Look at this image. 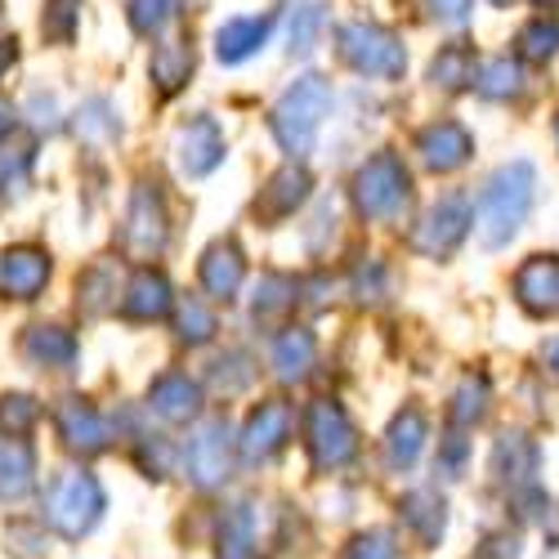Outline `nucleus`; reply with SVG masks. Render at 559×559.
Instances as JSON below:
<instances>
[{
    "label": "nucleus",
    "instance_id": "obj_32",
    "mask_svg": "<svg viewBox=\"0 0 559 559\" xmlns=\"http://www.w3.org/2000/svg\"><path fill=\"white\" fill-rule=\"evenodd\" d=\"M175 336H179L183 345H206V341L215 336V313H211V305L198 300V296H183V300L175 305Z\"/></svg>",
    "mask_w": 559,
    "mask_h": 559
},
{
    "label": "nucleus",
    "instance_id": "obj_21",
    "mask_svg": "<svg viewBox=\"0 0 559 559\" xmlns=\"http://www.w3.org/2000/svg\"><path fill=\"white\" fill-rule=\"evenodd\" d=\"M273 32V14H260V19H228L219 32H215V59L219 63H247L251 55L264 50V40Z\"/></svg>",
    "mask_w": 559,
    "mask_h": 559
},
{
    "label": "nucleus",
    "instance_id": "obj_29",
    "mask_svg": "<svg viewBox=\"0 0 559 559\" xmlns=\"http://www.w3.org/2000/svg\"><path fill=\"white\" fill-rule=\"evenodd\" d=\"M475 90H479L484 99H515L520 90H524V68H520V59H510V55L488 59L484 72H479V81H475Z\"/></svg>",
    "mask_w": 559,
    "mask_h": 559
},
{
    "label": "nucleus",
    "instance_id": "obj_1",
    "mask_svg": "<svg viewBox=\"0 0 559 559\" xmlns=\"http://www.w3.org/2000/svg\"><path fill=\"white\" fill-rule=\"evenodd\" d=\"M537 198V170L533 162H510L501 170H492V179L479 193V242L488 251L506 247L515 233L524 228L528 211Z\"/></svg>",
    "mask_w": 559,
    "mask_h": 559
},
{
    "label": "nucleus",
    "instance_id": "obj_14",
    "mask_svg": "<svg viewBox=\"0 0 559 559\" xmlns=\"http://www.w3.org/2000/svg\"><path fill=\"white\" fill-rule=\"evenodd\" d=\"M515 300L533 318H559V255H533L520 264Z\"/></svg>",
    "mask_w": 559,
    "mask_h": 559
},
{
    "label": "nucleus",
    "instance_id": "obj_44",
    "mask_svg": "<svg viewBox=\"0 0 559 559\" xmlns=\"http://www.w3.org/2000/svg\"><path fill=\"white\" fill-rule=\"evenodd\" d=\"M32 537H36V528H27V524H14V528H10V542H32ZM14 555H19V559H40L45 550H40V546H14Z\"/></svg>",
    "mask_w": 559,
    "mask_h": 559
},
{
    "label": "nucleus",
    "instance_id": "obj_35",
    "mask_svg": "<svg viewBox=\"0 0 559 559\" xmlns=\"http://www.w3.org/2000/svg\"><path fill=\"white\" fill-rule=\"evenodd\" d=\"M76 296H81V309L85 313H104L108 305H117V277H112V269L108 264H95L90 273H81Z\"/></svg>",
    "mask_w": 559,
    "mask_h": 559
},
{
    "label": "nucleus",
    "instance_id": "obj_39",
    "mask_svg": "<svg viewBox=\"0 0 559 559\" xmlns=\"http://www.w3.org/2000/svg\"><path fill=\"white\" fill-rule=\"evenodd\" d=\"M36 421H40V403L36 399H27V394H5L0 399V435L5 439L27 435Z\"/></svg>",
    "mask_w": 559,
    "mask_h": 559
},
{
    "label": "nucleus",
    "instance_id": "obj_22",
    "mask_svg": "<svg viewBox=\"0 0 559 559\" xmlns=\"http://www.w3.org/2000/svg\"><path fill=\"white\" fill-rule=\"evenodd\" d=\"M242 277H247V260H242L238 242L206 247V255H202V287H206V296L233 300V296L242 292Z\"/></svg>",
    "mask_w": 559,
    "mask_h": 559
},
{
    "label": "nucleus",
    "instance_id": "obj_50",
    "mask_svg": "<svg viewBox=\"0 0 559 559\" xmlns=\"http://www.w3.org/2000/svg\"><path fill=\"white\" fill-rule=\"evenodd\" d=\"M555 139H559V117H555Z\"/></svg>",
    "mask_w": 559,
    "mask_h": 559
},
{
    "label": "nucleus",
    "instance_id": "obj_43",
    "mask_svg": "<svg viewBox=\"0 0 559 559\" xmlns=\"http://www.w3.org/2000/svg\"><path fill=\"white\" fill-rule=\"evenodd\" d=\"M430 5H435V14L443 23H465V19H471V10H475V0H430Z\"/></svg>",
    "mask_w": 559,
    "mask_h": 559
},
{
    "label": "nucleus",
    "instance_id": "obj_27",
    "mask_svg": "<svg viewBox=\"0 0 559 559\" xmlns=\"http://www.w3.org/2000/svg\"><path fill=\"white\" fill-rule=\"evenodd\" d=\"M430 81L443 85V90H465V85H475V81H479V55H475L465 40L443 45V50L435 55V63H430Z\"/></svg>",
    "mask_w": 559,
    "mask_h": 559
},
{
    "label": "nucleus",
    "instance_id": "obj_7",
    "mask_svg": "<svg viewBox=\"0 0 559 559\" xmlns=\"http://www.w3.org/2000/svg\"><path fill=\"white\" fill-rule=\"evenodd\" d=\"M471 224H475L471 198H465V193H448V198H439V202L421 215V224L412 228V251H416V255H430V260H448V255L465 242Z\"/></svg>",
    "mask_w": 559,
    "mask_h": 559
},
{
    "label": "nucleus",
    "instance_id": "obj_5",
    "mask_svg": "<svg viewBox=\"0 0 559 559\" xmlns=\"http://www.w3.org/2000/svg\"><path fill=\"white\" fill-rule=\"evenodd\" d=\"M412 198V175L394 153L367 157L354 175V206L362 219H394Z\"/></svg>",
    "mask_w": 559,
    "mask_h": 559
},
{
    "label": "nucleus",
    "instance_id": "obj_46",
    "mask_svg": "<svg viewBox=\"0 0 559 559\" xmlns=\"http://www.w3.org/2000/svg\"><path fill=\"white\" fill-rule=\"evenodd\" d=\"M14 59H19V45H14V36H10V40H0V76H5V72L14 68Z\"/></svg>",
    "mask_w": 559,
    "mask_h": 559
},
{
    "label": "nucleus",
    "instance_id": "obj_24",
    "mask_svg": "<svg viewBox=\"0 0 559 559\" xmlns=\"http://www.w3.org/2000/svg\"><path fill=\"white\" fill-rule=\"evenodd\" d=\"M148 76H153V85L162 90V95L183 90V85H189V76H193V45L183 36L162 40L153 50V59H148Z\"/></svg>",
    "mask_w": 559,
    "mask_h": 559
},
{
    "label": "nucleus",
    "instance_id": "obj_28",
    "mask_svg": "<svg viewBox=\"0 0 559 559\" xmlns=\"http://www.w3.org/2000/svg\"><path fill=\"white\" fill-rule=\"evenodd\" d=\"M313 354H318L313 332H305V328H287L283 336H277V345H273V367H277V377H283V381H300L305 371L313 367Z\"/></svg>",
    "mask_w": 559,
    "mask_h": 559
},
{
    "label": "nucleus",
    "instance_id": "obj_37",
    "mask_svg": "<svg viewBox=\"0 0 559 559\" xmlns=\"http://www.w3.org/2000/svg\"><path fill=\"white\" fill-rule=\"evenodd\" d=\"M484 412H488V381L484 377H465L452 394V421L456 426H475L484 421Z\"/></svg>",
    "mask_w": 559,
    "mask_h": 559
},
{
    "label": "nucleus",
    "instance_id": "obj_31",
    "mask_svg": "<svg viewBox=\"0 0 559 559\" xmlns=\"http://www.w3.org/2000/svg\"><path fill=\"white\" fill-rule=\"evenodd\" d=\"M292 309H296V283H292V277H283V273L260 277V287H255V305H251L255 322H277V318L292 313Z\"/></svg>",
    "mask_w": 559,
    "mask_h": 559
},
{
    "label": "nucleus",
    "instance_id": "obj_45",
    "mask_svg": "<svg viewBox=\"0 0 559 559\" xmlns=\"http://www.w3.org/2000/svg\"><path fill=\"white\" fill-rule=\"evenodd\" d=\"M443 465H448L452 475L465 465V439H461V435H448V443H443Z\"/></svg>",
    "mask_w": 559,
    "mask_h": 559
},
{
    "label": "nucleus",
    "instance_id": "obj_2",
    "mask_svg": "<svg viewBox=\"0 0 559 559\" xmlns=\"http://www.w3.org/2000/svg\"><path fill=\"white\" fill-rule=\"evenodd\" d=\"M328 108H332V85L322 81V76L309 72L296 85H287L283 99L273 104V117H269L273 139L283 144V153L305 157L313 148L318 130H322V117H328Z\"/></svg>",
    "mask_w": 559,
    "mask_h": 559
},
{
    "label": "nucleus",
    "instance_id": "obj_4",
    "mask_svg": "<svg viewBox=\"0 0 559 559\" xmlns=\"http://www.w3.org/2000/svg\"><path fill=\"white\" fill-rule=\"evenodd\" d=\"M336 45H341V59L358 72V76H371V81H399L403 68H407V50L403 40L381 27V23H367V19H354L336 32Z\"/></svg>",
    "mask_w": 559,
    "mask_h": 559
},
{
    "label": "nucleus",
    "instance_id": "obj_41",
    "mask_svg": "<svg viewBox=\"0 0 559 559\" xmlns=\"http://www.w3.org/2000/svg\"><path fill=\"white\" fill-rule=\"evenodd\" d=\"M345 559H399V546H394V537L385 528H377V533L354 537L349 550H345Z\"/></svg>",
    "mask_w": 559,
    "mask_h": 559
},
{
    "label": "nucleus",
    "instance_id": "obj_3",
    "mask_svg": "<svg viewBox=\"0 0 559 559\" xmlns=\"http://www.w3.org/2000/svg\"><path fill=\"white\" fill-rule=\"evenodd\" d=\"M104 510H108L104 484L90 471H68L50 484V497H45V524L68 542H81L85 533H95Z\"/></svg>",
    "mask_w": 559,
    "mask_h": 559
},
{
    "label": "nucleus",
    "instance_id": "obj_18",
    "mask_svg": "<svg viewBox=\"0 0 559 559\" xmlns=\"http://www.w3.org/2000/svg\"><path fill=\"white\" fill-rule=\"evenodd\" d=\"M148 407L162 416V421L183 426L202 412V390L193 377H183V371H162V377L148 385Z\"/></svg>",
    "mask_w": 559,
    "mask_h": 559
},
{
    "label": "nucleus",
    "instance_id": "obj_48",
    "mask_svg": "<svg viewBox=\"0 0 559 559\" xmlns=\"http://www.w3.org/2000/svg\"><path fill=\"white\" fill-rule=\"evenodd\" d=\"M546 362H550V371L559 377V341H550V349H546Z\"/></svg>",
    "mask_w": 559,
    "mask_h": 559
},
{
    "label": "nucleus",
    "instance_id": "obj_9",
    "mask_svg": "<svg viewBox=\"0 0 559 559\" xmlns=\"http://www.w3.org/2000/svg\"><path fill=\"white\" fill-rule=\"evenodd\" d=\"M228 153V139L219 130L215 117H193V121H183L179 134H175V162H179V175H189V179H206Z\"/></svg>",
    "mask_w": 559,
    "mask_h": 559
},
{
    "label": "nucleus",
    "instance_id": "obj_19",
    "mask_svg": "<svg viewBox=\"0 0 559 559\" xmlns=\"http://www.w3.org/2000/svg\"><path fill=\"white\" fill-rule=\"evenodd\" d=\"M170 309H175V292H170V283H166V273H162V269H139V273L130 277L126 296H121V313H126L130 322H157V318H166Z\"/></svg>",
    "mask_w": 559,
    "mask_h": 559
},
{
    "label": "nucleus",
    "instance_id": "obj_51",
    "mask_svg": "<svg viewBox=\"0 0 559 559\" xmlns=\"http://www.w3.org/2000/svg\"><path fill=\"white\" fill-rule=\"evenodd\" d=\"M497 5H510V0H497Z\"/></svg>",
    "mask_w": 559,
    "mask_h": 559
},
{
    "label": "nucleus",
    "instance_id": "obj_34",
    "mask_svg": "<svg viewBox=\"0 0 559 559\" xmlns=\"http://www.w3.org/2000/svg\"><path fill=\"white\" fill-rule=\"evenodd\" d=\"M515 45H520L524 59H537V63H542V59H555V55H559V19H555V14H550V19L537 14L533 23L520 27V40H515Z\"/></svg>",
    "mask_w": 559,
    "mask_h": 559
},
{
    "label": "nucleus",
    "instance_id": "obj_38",
    "mask_svg": "<svg viewBox=\"0 0 559 559\" xmlns=\"http://www.w3.org/2000/svg\"><path fill=\"white\" fill-rule=\"evenodd\" d=\"M76 23H81V0H45V14H40L45 40L68 45L76 36Z\"/></svg>",
    "mask_w": 559,
    "mask_h": 559
},
{
    "label": "nucleus",
    "instance_id": "obj_16",
    "mask_svg": "<svg viewBox=\"0 0 559 559\" xmlns=\"http://www.w3.org/2000/svg\"><path fill=\"white\" fill-rule=\"evenodd\" d=\"M50 283V255L40 247H10L0 251V292L10 300H36Z\"/></svg>",
    "mask_w": 559,
    "mask_h": 559
},
{
    "label": "nucleus",
    "instance_id": "obj_6",
    "mask_svg": "<svg viewBox=\"0 0 559 559\" xmlns=\"http://www.w3.org/2000/svg\"><path fill=\"white\" fill-rule=\"evenodd\" d=\"M305 448L313 456L318 471H341L358 452V430L349 421V412L332 399H318L305 412Z\"/></svg>",
    "mask_w": 559,
    "mask_h": 559
},
{
    "label": "nucleus",
    "instance_id": "obj_8",
    "mask_svg": "<svg viewBox=\"0 0 559 559\" xmlns=\"http://www.w3.org/2000/svg\"><path fill=\"white\" fill-rule=\"evenodd\" d=\"M170 238V219H166V202L157 193V183H134L130 193V211H126V255L130 260H153L166 251Z\"/></svg>",
    "mask_w": 559,
    "mask_h": 559
},
{
    "label": "nucleus",
    "instance_id": "obj_17",
    "mask_svg": "<svg viewBox=\"0 0 559 559\" xmlns=\"http://www.w3.org/2000/svg\"><path fill=\"white\" fill-rule=\"evenodd\" d=\"M537 461H542L537 443H533L528 435H520V430H510V435H501L497 448H492V475H497V484H506L510 492H524V488H533Z\"/></svg>",
    "mask_w": 559,
    "mask_h": 559
},
{
    "label": "nucleus",
    "instance_id": "obj_11",
    "mask_svg": "<svg viewBox=\"0 0 559 559\" xmlns=\"http://www.w3.org/2000/svg\"><path fill=\"white\" fill-rule=\"evenodd\" d=\"M309 189H313L309 170H305L300 162H287L283 170H273L269 183L260 189V198H255V219H260V224H283V219H292V215L309 202Z\"/></svg>",
    "mask_w": 559,
    "mask_h": 559
},
{
    "label": "nucleus",
    "instance_id": "obj_49",
    "mask_svg": "<svg viewBox=\"0 0 559 559\" xmlns=\"http://www.w3.org/2000/svg\"><path fill=\"white\" fill-rule=\"evenodd\" d=\"M537 5H555V0H537Z\"/></svg>",
    "mask_w": 559,
    "mask_h": 559
},
{
    "label": "nucleus",
    "instance_id": "obj_47",
    "mask_svg": "<svg viewBox=\"0 0 559 559\" xmlns=\"http://www.w3.org/2000/svg\"><path fill=\"white\" fill-rule=\"evenodd\" d=\"M14 130V108L10 104H0V139H5Z\"/></svg>",
    "mask_w": 559,
    "mask_h": 559
},
{
    "label": "nucleus",
    "instance_id": "obj_40",
    "mask_svg": "<svg viewBox=\"0 0 559 559\" xmlns=\"http://www.w3.org/2000/svg\"><path fill=\"white\" fill-rule=\"evenodd\" d=\"M322 5L318 0H305V5L292 14V55H309L318 45V32H322Z\"/></svg>",
    "mask_w": 559,
    "mask_h": 559
},
{
    "label": "nucleus",
    "instance_id": "obj_36",
    "mask_svg": "<svg viewBox=\"0 0 559 559\" xmlns=\"http://www.w3.org/2000/svg\"><path fill=\"white\" fill-rule=\"evenodd\" d=\"M126 14H130V27L139 36H162L175 23L179 5H175V0H130Z\"/></svg>",
    "mask_w": 559,
    "mask_h": 559
},
{
    "label": "nucleus",
    "instance_id": "obj_10",
    "mask_svg": "<svg viewBox=\"0 0 559 559\" xmlns=\"http://www.w3.org/2000/svg\"><path fill=\"white\" fill-rule=\"evenodd\" d=\"M233 430L224 421H206L193 439H189V452H183V461H189V479L198 488H219L233 471Z\"/></svg>",
    "mask_w": 559,
    "mask_h": 559
},
{
    "label": "nucleus",
    "instance_id": "obj_20",
    "mask_svg": "<svg viewBox=\"0 0 559 559\" xmlns=\"http://www.w3.org/2000/svg\"><path fill=\"white\" fill-rule=\"evenodd\" d=\"M399 520L421 546H439V537L448 528V506H443V497L435 488H416V492H407L399 501Z\"/></svg>",
    "mask_w": 559,
    "mask_h": 559
},
{
    "label": "nucleus",
    "instance_id": "obj_25",
    "mask_svg": "<svg viewBox=\"0 0 559 559\" xmlns=\"http://www.w3.org/2000/svg\"><path fill=\"white\" fill-rule=\"evenodd\" d=\"M36 488V456L23 439H0V501H23Z\"/></svg>",
    "mask_w": 559,
    "mask_h": 559
},
{
    "label": "nucleus",
    "instance_id": "obj_13",
    "mask_svg": "<svg viewBox=\"0 0 559 559\" xmlns=\"http://www.w3.org/2000/svg\"><path fill=\"white\" fill-rule=\"evenodd\" d=\"M55 426H59V439L68 452H81V456H95L108 448V421H104V412L95 403H85V399H63L59 412H55Z\"/></svg>",
    "mask_w": 559,
    "mask_h": 559
},
{
    "label": "nucleus",
    "instance_id": "obj_42",
    "mask_svg": "<svg viewBox=\"0 0 559 559\" xmlns=\"http://www.w3.org/2000/svg\"><path fill=\"white\" fill-rule=\"evenodd\" d=\"M32 121L36 126H45V130H55L59 126V104H55V95H32Z\"/></svg>",
    "mask_w": 559,
    "mask_h": 559
},
{
    "label": "nucleus",
    "instance_id": "obj_15",
    "mask_svg": "<svg viewBox=\"0 0 559 559\" xmlns=\"http://www.w3.org/2000/svg\"><path fill=\"white\" fill-rule=\"evenodd\" d=\"M416 153H421V162L430 170L448 175V170H461L465 162H471L475 139L461 121H430L421 134H416Z\"/></svg>",
    "mask_w": 559,
    "mask_h": 559
},
{
    "label": "nucleus",
    "instance_id": "obj_33",
    "mask_svg": "<svg viewBox=\"0 0 559 559\" xmlns=\"http://www.w3.org/2000/svg\"><path fill=\"white\" fill-rule=\"evenodd\" d=\"M121 134V121H117V108L108 99H90L81 104L76 112V139H85V144H108V139Z\"/></svg>",
    "mask_w": 559,
    "mask_h": 559
},
{
    "label": "nucleus",
    "instance_id": "obj_23",
    "mask_svg": "<svg viewBox=\"0 0 559 559\" xmlns=\"http://www.w3.org/2000/svg\"><path fill=\"white\" fill-rule=\"evenodd\" d=\"M426 439H430V426H426L421 407H403L385 430V461L394 465V471H412L416 456H421V448H426Z\"/></svg>",
    "mask_w": 559,
    "mask_h": 559
},
{
    "label": "nucleus",
    "instance_id": "obj_12",
    "mask_svg": "<svg viewBox=\"0 0 559 559\" xmlns=\"http://www.w3.org/2000/svg\"><path fill=\"white\" fill-rule=\"evenodd\" d=\"M287 439H292V407L283 399H269L247 416L238 448H242L247 461H269V456H277L287 448Z\"/></svg>",
    "mask_w": 559,
    "mask_h": 559
},
{
    "label": "nucleus",
    "instance_id": "obj_30",
    "mask_svg": "<svg viewBox=\"0 0 559 559\" xmlns=\"http://www.w3.org/2000/svg\"><path fill=\"white\" fill-rule=\"evenodd\" d=\"M255 555V528H251V510L233 506L219 520V559H251Z\"/></svg>",
    "mask_w": 559,
    "mask_h": 559
},
{
    "label": "nucleus",
    "instance_id": "obj_26",
    "mask_svg": "<svg viewBox=\"0 0 559 559\" xmlns=\"http://www.w3.org/2000/svg\"><path fill=\"white\" fill-rule=\"evenodd\" d=\"M23 358L32 362V367H50V371H68L72 362H76V341H72V332H63V328H27V336H23Z\"/></svg>",
    "mask_w": 559,
    "mask_h": 559
}]
</instances>
